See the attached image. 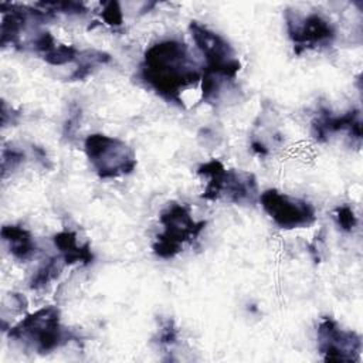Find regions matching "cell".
<instances>
[{
	"label": "cell",
	"instance_id": "277c9868",
	"mask_svg": "<svg viewBox=\"0 0 363 363\" xmlns=\"http://www.w3.org/2000/svg\"><path fill=\"white\" fill-rule=\"evenodd\" d=\"M85 155L101 179L129 174L136 167V156L123 140L102 133H92L84 142Z\"/></svg>",
	"mask_w": 363,
	"mask_h": 363
},
{
	"label": "cell",
	"instance_id": "8fae6325",
	"mask_svg": "<svg viewBox=\"0 0 363 363\" xmlns=\"http://www.w3.org/2000/svg\"><path fill=\"white\" fill-rule=\"evenodd\" d=\"M54 244L60 250V255L64 264H89L94 259L89 244L78 245L77 234L74 231H60L54 235Z\"/></svg>",
	"mask_w": 363,
	"mask_h": 363
},
{
	"label": "cell",
	"instance_id": "30bf717a",
	"mask_svg": "<svg viewBox=\"0 0 363 363\" xmlns=\"http://www.w3.org/2000/svg\"><path fill=\"white\" fill-rule=\"evenodd\" d=\"M347 130L357 142L362 139V118L359 109H352L343 115L335 116L326 108H322L312 122V135L319 142H325L329 135Z\"/></svg>",
	"mask_w": 363,
	"mask_h": 363
},
{
	"label": "cell",
	"instance_id": "5bb4252c",
	"mask_svg": "<svg viewBox=\"0 0 363 363\" xmlns=\"http://www.w3.org/2000/svg\"><path fill=\"white\" fill-rule=\"evenodd\" d=\"M61 255L60 257H52L50 258L47 262H44L35 272V275L31 278L30 281V288L31 289H40L43 286H45L50 281L55 279L60 272H61Z\"/></svg>",
	"mask_w": 363,
	"mask_h": 363
},
{
	"label": "cell",
	"instance_id": "e0dca14e",
	"mask_svg": "<svg viewBox=\"0 0 363 363\" xmlns=\"http://www.w3.org/2000/svg\"><path fill=\"white\" fill-rule=\"evenodd\" d=\"M102 20L111 26V27H119L123 21L121 4L118 1H106L102 4V11H101Z\"/></svg>",
	"mask_w": 363,
	"mask_h": 363
},
{
	"label": "cell",
	"instance_id": "ffe728a7",
	"mask_svg": "<svg viewBox=\"0 0 363 363\" xmlns=\"http://www.w3.org/2000/svg\"><path fill=\"white\" fill-rule=\"evenodd\" d=\"M177 339V330L174 328V322L172 319L166 320L162 325L160 333H159V343L162 345H173Z\"/></svg>",
	"mask_w": 363,
	"mask_h": 363
},
{
	"label": "cell",
	"instance_id": "5b68a950",
	"mask_svg": "<svg viewBox=\"0 0 363 363\" xmlns=\"http://www.w3.org/2000/svg\"><path fill=\"white\" fill-rule=\"evenodd\" d=\"M163 231L153 242V252L164 259L176 257L184 242L193 241L206 227V221H194L184 204L170 203L160 213Z\"/></svg>",
	"mask_w": 363,
	"mask_h": 363
},
{
	"label": "cell",
	"instance_id": "7a4b0ae2",
	"mask_svg": "<svg viewBox=\"0 0 363 363\" xmlns=\"http://www.w3.org/2000/svg\"><path fill=\"white\" fill-rule=\"evenodd\" d=\"M9 337L44 354L64 346L75 336L61 325L60 311L55 306H44L10 328Z\"/></svg>",
	"mask_w": 363,
	"mask_h": 363
},
{
	"label": "cell",
	"instance_id": "7c38bea8",
	"mask_svg": "<svg viewBox=\"0 0 363 363\" xmlns=\"http://www.w3.org/2000/svg\"><path fill=\"white\" fill-rule=\"evenodd\" d=\"M1 238L7 242L11 255L20 261H26L35 254V242L31 234L20 225H4Z\"/></svg>",
	"mask_w": 363,
	"mask_h": 363
},
{
	"label": "cell",
	"instance_id": "9c48e42d",
	"mask_svg": "<svg viewBox=\"0 0 363 363\" xmlns=\"http://www.w3.org/2000/svg\"><path fill=\"white\" fill-rule=\"evenodd\" d=\"M288 35L294 43V50L301 54L305 50L328 47L335 40L333 26L320 14L311 13L299 16L291 10L285 13Z\"/></svg>",
	"mask_w": 363,
	"mask_h": 363
},
{
	"label": "cell",
	"instance_id": "9a60e30c",
	"mask_svg": "<svg viewBox=\"0 0 363 363\" xmlns=\"http://www.w3.org/2000/svg\"><path fill=\"white\" fill-rule=\"evenodd\" d=\"M78 54L79 51L75 47L57 43L45 55H43V60L51 65H64L75 61Z\"/></svg>",
	"mask_w": 363,
	"mask_h": 363
},
{
	"label": "cell",
	"instance_id": "6da1fadb",
	"mask_svg": "<svg viewBox=\"0 0 363 363\" xmlns=\"http://www.w3.org/2000/svg\"><path fill=\"white\" fill-rule=\"evenodd\" d=\"M142 79L169 102L183 105L180 94L201 79V74L184 43L166 40L145 51Z\"/></svg>",
	"mask_w": 363,
	"mask_h": 363
},
{
	"label": "cell",
	"instance_id": "d6986e66",
	"mask_svg": "<svg viewBox=\"0 0 363 363\" xmlns=\"http://www.w3.org/2000/svg\"><path fill=\"white\" fill-rule=\"evenodd\" d=\"M24 159V155L16 149H4L3 156H1V174L3 177L6 176L7 170H13L17 167L21 160Z\"/></svg>",
	"mask_w": 363,
	"mask_h": 363
},
{
	"label": "cell",
	"instance_id": "4fadbf2b",
	"mask_svg": "<svg viewBox=\"0 0 363 363\" xmlns=\"http://www.w3.org/2000/svg\"><path fill=\"white\" fill-rule=\"evenodd\" d=\"M78 60V65L74 71V74L71 75V79H84L85 77H88L92 69H95L99 65H104L106 62L111 61V55L104 52V51H96V50H86L78 54L77 57Z\"/></svg>",
	"mask_w": 363,
	"mask_h": 363
},
{
	"label": "cell",
	"instance_id": "2e32d148",
	"mask_svg": "<svg viewBox=\"0 0 363 363\" xmlns=\"http://www.w3.org/2000/svg\"><path fill=\"white\" fill-rule=\"evenodd\" d=\"M35 6L41 7V10L50 13L51 16H54L57 11L65 14H84L86 11V7L79 1H43L37 3Z\"/></svg>",
	"mask_w": 363,
	"mask_h": 363
},
{
	"label": "cell",
	"instance_id": "44dd1931",
	"mask_svg": "<svg viewBox=\"0 0 363 363\" xmlns=\"http://www.w3.org/2000/svg\"><path fill=\"white\" fill-rule=\"evenodd\" d=\"M251 146H252V150H254V152H257L258 155H267V149H265V146H264L262 143H259V142L254 140Z\"/></svg>",
	"mask_w": 363,
	"mask_h": 363
},
{
	"label": "cell",
	"instance_id": "52a82bcc",
	"mask_svg": "<svg viewBox=\"0 0 363 363\" xmlns=\"http://www.w3.org/2000/svg\"><path fill=\"white\" fill-rule=\"evenodd\" d=\"M318 350L325 362H360L362 337L325 316L318 326Z\"/></svg>",
	"mask_w": 363,
	"mask_h": 363
},
{
	"label": "cell",
	"instance_id": "3957f363",
	"mask_svg": "<svg viewBox=\"0 0 363 363\" xmlns=\"http://www.w3.org/2000/svg\"><path fill=\"white\" fill-rule=\"evenodd\" d=\"M197 173L208 180L201 194L206 200L217 201L224 199L237 204H248L257 200V182L251 173L225 169L223 163L216 159L201 164Z\"/></svg>",
	"mask_w": 363,
	"mask_h": 363
},
{
	"label": "cell",
	"instance_id": "ac0fdd59",
	"mask_svg": "<svg viewBox=\"0 0 363 363\" xmlns=\"http://www.w3.org/2000/svg\"><path fill=\"white\" fill-rule=\"evenodd\" d=\"M335 216H336L339 227L343 231H352L356 227V224H357V218H356L353 210L349 206L337 207L335 210Z\"/></svg>",
	"mask_w": 363,
	"mask_h": 363
},
{
	"label": "cell",
	"instance_id": "ba28073f",
	"mask_svg": "<svg viewBox=\"0 0 363 363\" xmlns=\"http://www.w3.org/2000/svg\"><path fill=\"white\" fill-rule=\"evenodd\" d=\"M259 201L272 221L285 230L309 227L316 220L315 210L308 201L294 199L275 189L265 190L259 196Z\"/></svg>",
	"mask_w": 363,
	"mask_h": 363
},
{
	"label": "cell",
	"instance_id": "8992f818",
	"mask_svg": "<svg viewBox=\"0 0 363 363\" xmlns=\"http://www.w3.org/2000/svg\"><path fill=\"white\" fill-rule=\"evenodd\" d=\"M189 28L197 48L206 60L204 71L216 77L234 79L241 68V62L233 47L220 34L199 21H191Z\"/></svg>",
	"mask_w": 363,
	"mask_h": 363
}]
</instances>
